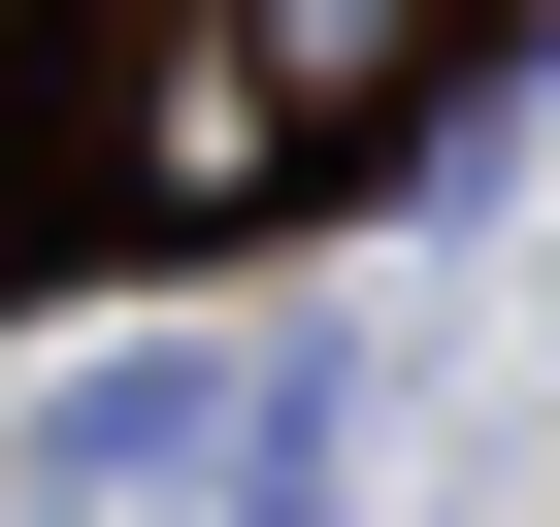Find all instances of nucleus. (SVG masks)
Masks as SVG:
<instances>
[{
  "mask_svg": "<svg viewBox=\"0 0 560 527\" xmlns=\"http://www.w3.org/2000/svg\"><path fill=\"white\" fill-rule=\"evenodd\" d=\"M429 67H462V0H132L67 198L100 231H264V198H330L363 132H429Z\"/></svg>",
  "mask_w": 560,
  "mask_h": 527,
  "instance_id": "obj_1",
  "label": "nucleus"
}]
</instances>
